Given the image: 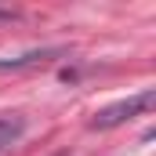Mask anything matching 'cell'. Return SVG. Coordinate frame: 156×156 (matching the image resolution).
<instances>
[{
    "label": "cell",
    "mask_w": 156,
    "mask_h": 156,
    "mask_svg": "<svg viewBox=\"0 0 156 156\" xmlns=\"http://www.w3.org/2000/svg\"><path fill=\"white\" fill-rule=\"evenodd\" d=\"M156 94L145 87V91H138V94H127V98H120L113 105H105V109H98L94 120H91V131H113L120 123H131L134 116H145L149 109H153Z\"/></svg>",
    "instance_id": "1"
},
{
    "label": "cell",
    "mask_w": 156,
    "mask_h": 156,
    "mask_svg": "<svg viewBox=\"0 0 156 156\" xmlns=\"http://www.w3.org/2000/svg\"><path fill=\"white\" fill-rule=\"evenodd\" d=\"M69 51L66 47H40V51H22V55H7L0 58V73H18V69H33V66H44L51 58H66Z\"/></svg>",
    "instance_id": "2"
},
{
    "label": "cell",
    "mask_w": 156,
    "mask_h": 156,
    "mask_svg": "<svg viewBox=\"0 0 156 156\" xmlns=\"http://www.w3.org/2000/svg\"><path fill=\"white\" fill-rule=\"evenodd\" d=\"M22 134H26V120L22 116H0V153L11 149Z\"/></svg>",
    "instance_id": "3"
},
{
    "label": "cell",
    "mask_w": 156,
    "mask_h": 156,
    "mask_svg": "<svg viewBox=\"0 0 156 156\" xmlns=\"http://www.w3.org/2000/svg\"><path fill=\"white\" fill-rule=\"evenodd\" d=\"M0 18H15V11L11 7H0Z\"/></svg>",
    "instance_id": "4"
}]
</instances>
